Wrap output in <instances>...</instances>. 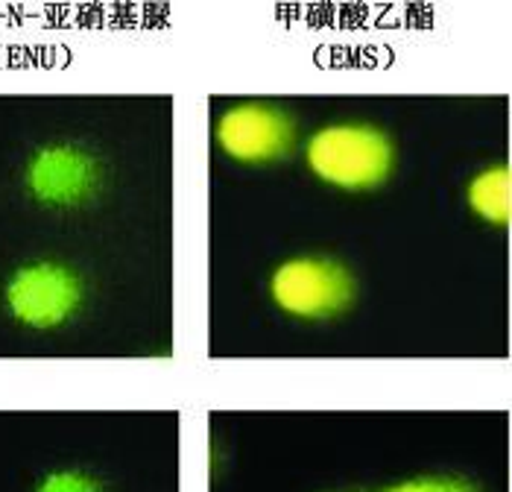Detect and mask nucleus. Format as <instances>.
<instances>
[{
  "label": "nucleus",
  "instance_id": "obj_2",
  "mask_svg": "<svg viewBox=\"0 0 512 492\" xmlns=\"http://www.w3.org/2000/svg\"><path fill=\"white\" fill-rule=\"evenodd\" d=\"M273 302L299 320H328L355 305L357 282L334 258H290L273 273Z\"/></svg>",
  "mask_w": 512,
  "mask_h": 492
},
{
  "label": "nucleus",
  "instance_id": "obj_8",
  "mask_svg": "<svg viewBox=\"0 0 512 492\" xmlns=\"http://www.w3.org/2000/svg\"><path fill=\"white\" fill-rule=\"evenodd\" d=\"M384 492H480L474 484L463 478H416V481H404L398 487H390Z\"/></svg>",
  "mask_w": 512,
  "mask_h": 492
},
{
  "label": "nucleus",
  "instance_id": "obj_1",
  "mask_svg": "<svg viewBox=\"0 0 512 492\" xmlns=\"http://www.w3.org/2000/svg\"><path fill=\"white\" fill-rule=\"evenodd\" d=\"M308 164L316 176L343 191H366L393 173V141L369 123H334L308 141Z\"/></svg>",
  "mask_w": 512,
  "mask_h": 492
},
{
  "label": "nucleus",
  "instance_id": "obj_4",
  "mask_svg": "<svg viewBox=\"0 0 512 492\" xmlns=\"http://www.w3.org/2000/svg\"><path fill=\"white\" fill-rule=\"evenodd\" d=\"M220 150L240 164H273L296 144L293 121L267 103H240L217 121Z\"/></svg>",
  "mask_w": 512,
  "mask_h": 492
},
{
  "label": "nucleus",
  "instance_id": "obj_5",
  "mask_svg": "<svg viewBox=\"0 0 512 492\" xmlns=\"http://www.w3.org/2000/svg\"><path fill=\"white\" fill-rule=\"evenodd\" d=\"M27 179L41 203L79 205L97 194L100 164L74 144H56L33 159Z\"/></svg>",
  "mask_w": 512,
  "mask_h": 492
},
{
  "label": "nucleus",
  "instance_id": "obj_3",
  "mask_svg": "<svg viewBox=\"0 0 512 492\" xmlns=\"http://www.w3.org/2000/svg\"><path fill=\"white\" fill-rule=\"evenodd\" d=\"M6 302L18 323L30 328H56L74 317L82 302V285L74 270L41 261L12 276Z\"/></svg>",
  "mask_w": 512,
  "mask_h": 492
},
{
  "label": "nucleus",
  "instance_id": "obj_7",
  "mask_svg": "<svg viewBox=\"0 0 512 492\" xmlns=\"http://www.w3.org/2000/svg\"><path fill=\"white\" fill-rule=\"evenodd\" d=\"M39 492H103V487L91 475L68 469V472H56V475L44 478Z\"/></svg>",
  "mask_w": 512,
  "mask_h": 492
},
{
  "label": "nucleus",
  "instance_id": "obj_6",
  "mask_svg": "<svg viewBox=\"0 0 512 492\" xmlns=\"http://www.w3.org/2000/svg\"><path fill=\"white\" fill-rule=\"evenodd\" d=\"M469 205L486 223L504 226L512 214V176L510 167H489L477 173L469 185Z\"/></svg>",
  "mask_w": 512,
  "mask_h": 492
}]
</instances>
